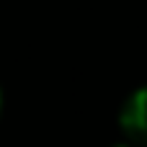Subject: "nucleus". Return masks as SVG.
<instances>
[{
	"mask_svg": "<svg viewBox=\"0 0 147 147\" xmlns=\"http://www.w3.org/2000/svg\"><path fill=\"white\" fill-rule=\"evenodd\" d=\"M0 114H3V90H0Z\"/></svg>",
	"mask_w": 147,
	"mask_h": 147,
	"instance_id": "obj_3",
	"label": "nucleus"
},
{
	"mask_svg": "<svg viewBox=\"0 0 147 147\" xmlns=\"http://www.w3.org/2000/svg\"><path fill=\"white\" fill-rule=\"evenodd\" d=\"M114 147H134V145H129V142H119V145H114Z\"/></svg>",
	"mask_w": 147,
	"mask_h": 147,
	"instance_id": "obj_2",
	"label": "nucleus"
},
{
	"mask_svg": "<svg viewBox=\"0 0 147 147\" xmlns=\"http://www.w3.org/2000/svg\"><path fill=\"white\" fill-rule=\"evenodd\" d=\"M119 127L129 140V145L147 147V85L129 93V98L119 111Z\"/></svg>",
	"mask_w": 147,
	"mask_h": 147,
	"instance_id": "obj_1",
	"label": "nucleus"
}]
</instances>
